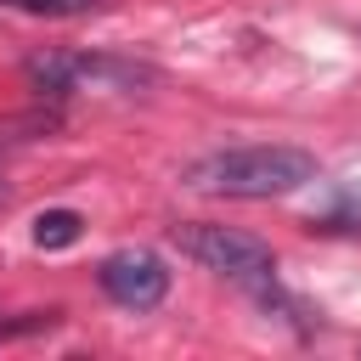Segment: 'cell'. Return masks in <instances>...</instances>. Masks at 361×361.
Instances as JSON below:
<instances>
[{
  "mask_svg": "<svg viewBox=\"0 0 361 361\" xmlns=\"http://www.w3.org/2000/svg\"><path fill=\"white\" fill-rule=\"evenodd\" d=\"M180 180L209 197H288L316 180V158L299 147H226L186 164Z\"/></svg>",
  "mask_w": 361,
  "mask_h": 361,
  "instance_id": "cell-1",
  "label": "cell"
},
{
  "mask_svg": "<svg viewBox=\"0 0 361 361\" xmlns=\"http://www.w3.org/2000/svg\"><path fill=\"white\" fill-rule=\"evenodd\" d=\"M102 288L113 305L124 310H152L164 293H169V265L152 254V248H124V254H107L102 259Z\"/></svg>",
  "mask_w": 361,
  "mask_h": 361,
  "instance_id": "cell-4",
  "label": "cell"
},
{
  "mask_svg": "<svg viewBox=\"0 0 361 361\" xmlns=\"http://www.w3.org/2000/svg\"><path fill=\"white\" fill-rule=\"evenodd\" d=\"M175 248L192 254L203 271H220L231 282H265L276 271L271 243H259L243 226H214V220H180L175 226Z\"/></svg>",
  "mask_w": 361,
  "mask_h": 361,
  "instance_id": "cell-2",
  "label": "cell"
},
{
  "mask_svg": "<svg viewBox=\"0 0 361 361\" xmlns=\"http://www.w3.org/2000/svg\"><path fill=\"white\" fill-rule=\"evenodd\" d=\"M79 231H85V220L73 209H45L34 220V243L39 248H68V243H79Z\"/></svg>",
  "mask_w": 361,
  "mask_h": 361,
  "instance_id": "cell-5",
  "label": "cell"
},
{
  "mask_svg": "<svg viewBox=\"0 0 361 361\" xmlns=\"http://www.w3.org/2000/svg\"><path fill=\"white\" fill-rule=\"evenodd\" d=\"M0 6H17V11H28V17H85V11H96L102 0H0Z\"/></svg>",
  "mask_w": 361,
  "mask_h": 361,
  "instance_id": "cell-6",
  "label": "cell"
},
{
  "mask_svg": "<svg viewBox=\"0 0 361 361\" xmlns=\"http://www.w3.org/2000/svg\"><path fill=\"white\" fill-rule=\"evenodd\" d=\"M28 79L51 96H68V90H85V85H102V90H130V85H152V68H135V62H118V56H73V51H51V56H34L28 62Z\"/></svg>",
  "mask_w": 361,
  "mask_h": 361,
  "instance_id": "cell-3",
  "label": "cell"
}]
</instances>
